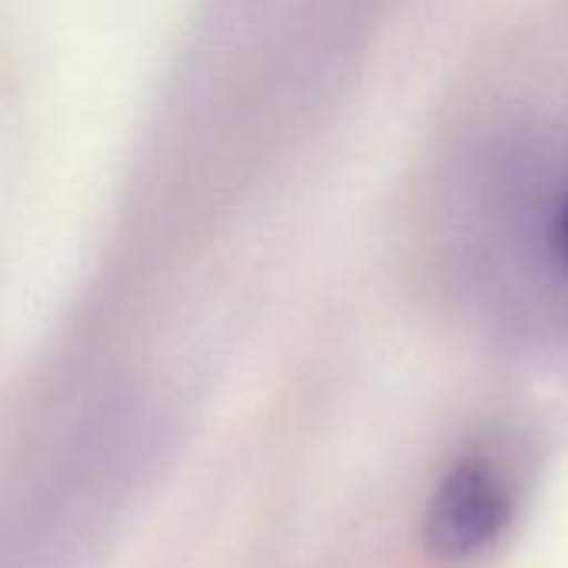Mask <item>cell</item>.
<instances>
[{
  "instance_id": "1",
  "label": "cell",
  "mask_w": 568,
  "mask_h": 568,
  "mask_svg": "<svg viewBox=\"0 0 568 568\" xmlns=\"http://www.w3.org/2000/svg\"><path fill=\"white\" fill-rule=\"evenodd\" d=\"M516 496L503 469L486 459H463L429 496L423 539L436 559L463 562L486 552L509 529Z\"/></svg>"
},
{
  "instance_id": "2",
  "label": "cell",
  "mask_w": 568,
  "mask_h": 568,
  "mask_svg": "<svg viewBox=\"0 0 568 568\" xmlns=\"http://www.w3.org/2000/svg\"><path fill=\"white\" fill-rule=\"evenodd\" d=\"M556 250H559V260L568 273V190L559 203V216H556Z\"/></svg>"
}]
</instances>
